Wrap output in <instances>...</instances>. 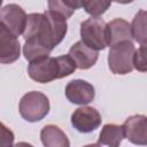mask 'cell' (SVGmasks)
I'll use <instances>...</instances> for the list:
<instances>
[{
  "mask_svg": "<svg viewBox=\"0 0 147 147\" xmlns=\"http://www.w3.org/2000/svg\"><path fill=\"white\" fill-rule=\"evenodd\" d=\"M67 30V20L47 9L42 14L32 13L26 15L23 38L24 40H38L53 51L63 40Z\"/></svg>",
  "mask_w": 147,
  "mask_h": 147,
  "instance_id": "obj_1",
  "label": "cell"
},
{
  "mask_svg": "<svg viewBox=\"0 0 147 147\" xmlns=\"http://www.w3.org/2000/svg\"><path fill=\"white\" fill-rule=\"evenodd\" d=\"M76 69L75 62L67 54L56 57L46 56L40 60L32 61L28 65V74L32 80L46 84L55 79L70 76Z\"/></svg>",
  "mask_w": 147,
  "mask_h": 147,
  "instance_id": "obj_2",
  "label": "cell"
},
{
  "mask_svg": "<svg viewBox=\"0 0 147 147\" xmlns=\"http://www.w3.org/2000/svg\"><path fill=\"white\" fill-rule=\"evenodd\" d=\"M49 100L48 98L38 91H31L24 94L18 105V110L23 119L34 123L41 121L49 113Z\"/></svg>",
  "mask_w": 147,
  "mask_h": 147,
  "instance_id": "obj_3",
  "label": "cell"
},
{
  "mask_svg": "<svg viewBox=\"0 0 147 147\" xmlns=\"http://www.w3.org/2000/svg\"><path fill=\"white\" fill-rule=\"evenodd\" d=\"M136 48L132 41H123L110 47L108 53V67L115 75H126L133 70V53Z\"/></svg>",
  "mask_w": 147,
  "mask_h": 147,
  "instance_id": "obj_4",
  "label": "cell"
},
{
  "mask_svg": "<svg viewBox=\"0 0 147 147\" xmlns=\"http://www.w3.org/2000/svg\"><path fill=\"white\" fill-rule=\"evenodd\" d=\"M82 41L94 51H102L107 47L106 22L100 17H90L80 24Z\"/></svg>",
  "mask_w": 147,
  "mask_h": 147,
  "instance_id": "obj_5",
  "label": "cell"
},
{
  "mask_svg": "<svg viewBox=\"0 0 147 147\" xmlns=\"http://www.w3.org/2000/svg\"><path fill=\"white\" fill-rule=\"evenodd\" d=\"M0 24L17 38L20 34H23L25 29L26 14L21 6L16 3H8L0 9Z\"/></svg>",
  "mask_w": 147,
  "mask_h": 147,
  "instance_id": "obj_6",
  "label": "cell"
},
{
  "mask_svg": "<svg viewBox=\"0 0 147 147\" xmlns=\"http://www.w3.org/2000/svg\"><path fill=\"white\" fill-rule=\"evenodd\" d=\"M102 122L100 113L88 106H82L77 108L71 115L72 126L82 133H90L98 129Z\"/></svg>",
  "mask_w": 147,
  "mask_h": 147,
  "instance_id": "obj_7",
  "label": "cell"
},
{
  "mask_svg": "<svg viewBox=\"0 0 147 147\" xmlns=\"http://www.w3.org/2000/svg\"><path fill=\"white\" fill-rule=\"evenodd\" d=\"M124 138L139 146L147 144V117L145 115H133L125 119L122 125Z\"/></svg>",
  "mask_w": 147,
  "mask_h": 147,
  "instance_id": "obj_8",
  "label": "cell"
},
{
  "mask_svg": "<svg viewBox=\"0 0 147 147\" xmlns=\"http://www.w3.org/2000/svg\"><path fill=\"white\" fill-rule=\"evenodd\" d=\"M67 99L75 105H87L93 101L95 91L92 84L83 79L70 80L65 86Z\"/></svg>",
  "mask_w": 147,
  "mask_h": 147,
  "instance_id": "obj_9",
  "label": "cell"
},
{
  "mask_svg": "<svg viewBox=\"0 0 147 147\" xmlns=\"http://www.w3.org/2000/svg\"><path fill=\"white\" fill-rule=\"evenodd\" d=\"M21 45L18 39L0 24V63L9 64L20 59Z\"/></svg>",
  "mask_w": 147,
  "mask_h": 147,
  "instance_id": "obj_10",
  "label": "cell"
},
{
  "mask_svg": "<svg viewBox=\"0 0 147 147\" xmlns=\"http://www.w3.org/2000/svg\"><path fill=\"white\" fill-rule=\"evenodd\" d=\"M68 55L75 62L76 68L80 70H86L93 67L96 63L98 57H99L98 52L87 47L82 40L75 42L70 47Z\"/></svg>",
  "mask_w": 147,
  "mask_h": 147,
  "instance_id": "obj_11",
  "label": "cell"
},
{
  "mask_svg": "<svg viewBox=\"0 0 147 147\" xmlns=\"http://www.w3.org/2000/svg\"><path fill=\"white\" fill-rule=\"evenodd\" d=\"M107 46H114L123 41H131V25L123 18H115L106 24Z\"/></svg>",
  "mask_w": 147,
  "mask_h": 147,
  "instance_id": "obj_12",
  "label": "cell"
},
{
  "mask_svg": "<svg viewBox=\"0 0 147 147\" xmlns=\"http://www.w3.org/2000/svg\"><path fill=\"white\" fill-rule=\"evenodd\" d=\"M40 139L44 147H70L67 134L56 125H45L40 131Z\"/></svg>",
  "mask_w": 147,
  "mask_h": 147,
  "instance_id": "obj_13",
  "label": "cell"
},
{
  "mask_svg": "<svg viewBox=\"0 0 147 147\" xmlns=\"http://www.w3.org/2000/svg\"><path fill=\"white\" fill-rule=\"evenodd\" d=\"M124 139V130L122 125L105 124L99 134V145H106L108 147H119Z\"/></svg>",
  "mask_w": 147,
  "mask_h": 147,
  "instance_id": "obj_14",
  "label": "cell"
},
{
  "mask_svg": "<svg viewBox=\"0 0 147 147\" xmlns=\"http://www.w3.org/2000/svg\"><path fill=\"white\" fill-rule=\"evenodd\" d=\"M146 10L141 9L139 10L133 21H132V24L131 25V36L132 38L139 42L141 46H146V42H147V34H146Z\"/></svg>",
  "mask_w": 147,
  "mask_h": 147,
  "instance_id": "obj_15",
  "label": "cell"
},
{
  "mask_svg": "<svg viewBox=\"0 0 147 147\" xmlns=\"http://www.w3.org/2000/svg\"><path fill=\"white\" fill-rule=\"evenodd\" d=\"M79 1H57V0H51L48 1V10H52L65 20L69 18L77 8H79Z\"/></svg>",
  "mask_w": 147,
  "mask_h": 147,
  "instance_id": "obj_16",
  "label": "cell"
},
{
  "mask_svg": "<svg viewBox=\"0 0 147 147\" xmlns=\"http://www.w3.org/2000/svg\"><path fill=\"white\" fill-rule=\"evenodd\" d=\"M79 5H80V7H83L85 9V11L87 14L92 15V17H99L110 7L111 2L92 0V1H82V2H79Z\"/></svg>",
  "mask_w": 147,
  "mask_h": 147,
  "instance_id": "obj_17",
  "label": "cell"
},
{
  "mask_svg": "<svg viewBox=\"0 0 147 147\" xmlns=\"http://www.w3.org/2000/svg\"><path fill=\"white\" fill-rule=\"evenodd\" d=\"M133 69H137L140 72H145L147 70V62H146V46H140L133 53L132 60Z\"/></svg>",
  "mask_w": 147,
  "mask_h": 147,
  "instance_id": "obj_18",
  "label": "cell"
},
{
  "mask_svg": "<svg viewBox=\"0 0 147 147\" xmlns=\"http://www.w3.org/2000/svg\"><path fill=\"white\" fill-rule=\"evenodd\" d=\"M15 136L13 131L0 122V147H13Z\"/></svg>",
  "mask_w": 147,
  "mask_h": 147,
  "instance_id": "obj_19",
  "label": "cell"
},
{
  "mask_svg": "<svg viewBox=\"0 0 147 147\" xmlns=\"http://www.w3.org/2000/svg\"><path fill=\"white\" fill-rule=\"evenodd\" d=\"M13 147H33L31 144H29V142H25V141H21V142H17V144H15Z\"/></svg>",
  "mask_w": 147,
  "mask_h": 147,
  "instance_id": "obj_20",
  "label": "cell"
},
{
  "mask_svg": "<svg viewBox=\"0 0 147 147\" xmlns=\"http://www.w3.org/2000/svg\"><path fill=\"white\" fill-rule=\"evenodd\" d=\"M84 147H101L99 144H90V145H86Z\"/></svg>",
  "mask_w": 147,
  "mask_h": 147,
  "instance_id": "obj_21",
  "label": "cell"
},
{
  "mask_svg": "<svg viewBox=\"0 0 147 147\" xmlns=\"http://www.w3.org/2000/svg\"><path fill=\"white\" fill-rule=\"evenodd\" d=\"M1 5H2V1H1V0H0V7H1Z\"/></svg>",
  "mask_w": 147,
  "mask_h": 147,
  "instance_id": "obj_22",
  "label": "cell"
}]
</instances>
